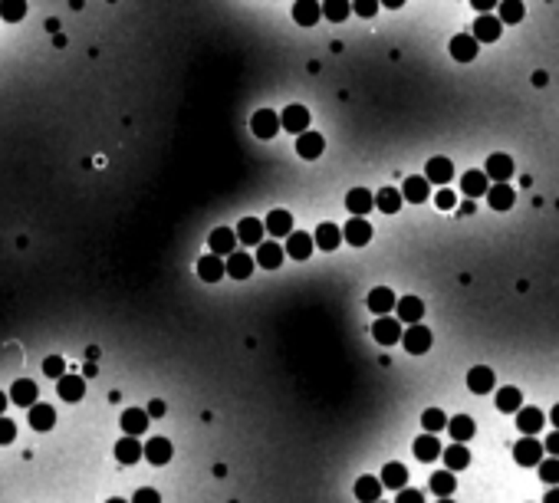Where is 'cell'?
<instances>
[{
    "instance_id": "37",
    "label": "cell",
    "mask_w": 559,
    "mask_h": 503,
    "mask_svg": "<svg viewBox=\"0 0 559 503\" xmlns=\"http://www.w3.org/2000/svg\"><path fill=\"white\" fill-rule=\"evenodd\" d=\"M382 477H359V480H355V497H359L362 503H372V500H379L382 497Z\"/></svg>"
},
{
    "instance_id": "41",
    "label": "cell",
    "mask_w": 559,
    "mask_h": 503,
    "mask_svg": "<svg viewBox=\"0 0 559 503\" xmlns=\"http://www.w3.org/2000/svg\"><path fill=\"white\" fill-rule=\"evenodd\" d=\"M382 484L389 487V490H401V487L408 484V467L405 464H385V471H382Z\"/></svg>"
},
{
    "instance_id": "39",
    "label": "cell",
    "mask_w": 559,
    "mask_h": 503,
    "mask_svg": "<svg viewBox=\"0 0 559 503\" xmlns=\"http://www.w3.org/2000/svg\"><path fill=\"white\" fill-rule=\"evenodd\" d=\"M497 408L503 411V415H510V411H520L523 408V391L513 389V385H503L500 391H497Z\"/></svg>"
},
{
    "instance_id": "2",
    "label": "cell",
    "mask_w": 559,
    "mask_h": 503,
    "mask_svg": "<svg viewBox=\"0 0 559 503\" xmlns=\"http://www.w3.org/2000/svg\"><path fill=\"white\" fill-rule=\"evenodd\" d=\"M401 345H405V352H411V355H425V352L431 349V329L421 323L408 326L405 336H401Z\"/></svg>"
},
{
    "instance_id": "59",
    "label": "cell",
    "mask_w": 559,
    "mask_h": 503,
    "mask_svg": "<svg viewBox=\"0 0 559 503\" xmlns=\"http://www.w3.org/2000/svg\"><path fill=\"white\" fill-rule=\"evenodd\" d=\"M550 418H553V425H556V427H559V405H556V408H553V411H550Z\"/></svg>"
},
{
    "instance_id": "34",
    "label": "cell",
    "mask_w": 559,
    "mask_h": 503,
    "mask_svg": "<svg viewBox=\"0 0 559 503\" xmlns=\"http://www.w3.org/2000/svg\"><path fill=\"white\" fill-rule=\"evenodd\" d=\"M313 240H316V247L319 250H336L342 244V227H336V224H319Z\"/></svg>"
},
{
    "instance_id": "1",
    "label": "cell",
    "mask_w": 559,
    "mask_h": 503,
    "mask_svg": "<svg viewBox=\"0 0 559 503\" xmlns=\"http://www.w3.org/2000/svg\"><path fill=\"white\" fill-rule=\"evenodd\" d=\"M543 451H546V447H543L540 441H533V434H526L523 441H517V447H513V461H517L520 467H540Z\"/></svg>"
},
{
    "instance_id": "14",
    "label": "cell",
    "mask_w": 559,
    "mask_h": 503,
    "mask_svg": "<svg viewBox=\"0 0 559 503\" xmlns=\"http://www.w3.org/2000/svg\"><path fill=\"white\" fill-rule=\"evenodd\" d=\"M145 457V447L135 441V434H129V437H122L119 444H115V461L119 464H125V467H132V464H139Z\"/></svg>"
},
{
    "instance_id": "29",
    "label": "cell",
    "mask_w": 559,
    "mask_h": 503,
    "mask_svg": "<svg viewBox=\"0 0 559 503\" xmlns=\"http://www.w3.org/2000/svg\"><path fill=\"white\" fill-rule=\"evenodd\" d=\"M10 401L20 405V408L37 405V385H33L30 379H17V381H13V389H10Z\"/></svg>"
},
{
    "instance_id": "30",
    "label": "cell",
    "mask_w": 559,
    "mask_h": 503,
    "mask_svg": "<svg viewBox=\"0 0 559 503\" xmlns=\"http://www.w3.org/2000/svg\"><path fill=\"white\" fill-rule=\"evenodd\" d=\"M399 319L401 323H408V326H415V323H421V316H425V303L418 300V296H405V300H399Z\"/></svg>"
},
{
    "instance_id": "35",
    "label": "cell",
    "mask_w": 559,
    "mask_h": 503,
    "mask_svg": "<svg viewBox=\"0 0 559 503\" xmlns=\"http://www.w3.org/2000/svg\"><path fill=\"white\" fill-rule=\"evenodd\" d=\"M487 201H490L493 211H510L513 201H517V194H513L510 184H490V191H487Z\"/></svg>"
},
{
    "instance_id": "45",
    "label": "cell",
    "mask_w": 559,
    "mask_h": 503,
    "mask_svg": "<svg viewBox=\"0 0 559 503\" xmlns=\"http://www.w3.org/2000/svg\"><path fill=\"white\" fill-rule=\"evenodd\" d=\"M497 17H500V23H520V20H523V4H520V0H503L500 7H497Z\"/></svg>"
},
{
    "instance_id": "52",
    "label": "cell",
    "mask_w": 559,
    "mask_h": 503,
    "mask_svg": "<svg viewBox=\"0 0 559 503\" xmlns=\"http://www.w3.org/2000/svg\"><path fill=\"white\" fill-rule=\"evenodd\" d=\"M395 503H425V494H421V490H408V487H401Z\"/></svg>"
},
{
    "instance_id": "51",
    "label": "cell",
    "mask_w": 559,
    "mask_h": 503,
    "mask_svg": "<svg viewBox=\"0 0 559 503\" xmlns=\"http://www.w3.org/2000/svg\"><path fill=\"white\" fill-rule=\"evenodd\" d=\"M435 204H437V208H441V211H451V208H454V204H457V198H454V191H447V188H441V191H437V198H435Z\"/></svg>"
},
{
    "instance_id": "57",
    "label": "cell",
    "mask_w": 559,
    "mask_h": 503,
    "mask_svg": "<svg viewBox=\"0 0 559 503\" xmlns=\"http://www.w3.org/2000/svg\"><path fill=\"white\" fill-rule=\"evenodd\" d=\"M546 503H559V490H550V494H546Z\"/></svg>"
},
{
    "instance_id": "6",
    "label": "cell",
    "mask_w": 559,
    "mask_h": 503,
    "mask_svg": "<svg viewBox=\"0 0 559 503\" xmlns=\"http://www.w3.org/2000/svg\"><path fill=\"white\" fill-rule=\"evenodd\" d=\"M250 129H254L257 138H273V135L283 129V122H280V115L276 112L260 109V112H254V119H250Z\"/></svg>"
},
{
    "instance_id": "9",
    "label": "cell",
    "mask_w": 559,
    "mask_h": 503,
    "mask_svg": "<svg viewBox=\"0 0 559 503\" xmlns=\"http://www.w3.org/2000/svg\"><path fill=\"white\" fill-rule=\"evenodd\" d=\"M451 57L457 59V63H471V59H477V49H481V43L474 40V33H457L454 40H451Z\"/></svg>"
},
{
    "instance_id": "19",
    "label": "cell",
    "mask_w": 559,
    "mask_h": 503,
    "mask_svg": "<svg viewBox=\"0 0 559 503\" xmlns=\"http://www.w3.org/2000/svg\"><path fill=\"white\" fill-rule=\"evenodd\" d=\"M224 273H228V264H224L218 254H208V256H201L198 260V276L204 280V283H218Z\"/></svg>"
},
{
    "instance_id": "27",
    "label": "cell",
    "mask_w": 559,
    "mask_h": 503,
    "mask_svg": "<svg viewBox=\"0 0 559 503\" xmlns=\"http://www.w3.org/2000/svg\"><path fill=\"white\" fill-rule=\"evenodd\" d=\"M543 411L540 408H520L517 411V427H520V434H540L543 431Z\"/></svg>"
},
{
    "instance_id": "24",
    "label": "cell",
    "mask_w": 559,
    "mask_h": 503,
    "mask_svg": "<svg viewBox=\"0 0 559 503\" xmlns=\"http://www.w3.org/2000/svg\"><path fill=\"white\" fill-rule=\"evenodd\" d=\"M313 247H316V240L310 234H303V230H293L286 237V254L293 256V260H306V256L313 254Z\"/></svg>"
},
{
    "instance_id": "38",
    "label": "cell",
    "mask_w": 559,
    "mask_h": 503,
    "mask_svg": "<svg viewBox=\"0 0 559 503\" xmlns=\"http://www.w3.org/2000/svg\"><path fill=\"white\" fill-rule=\"evenodd\" d=\"M319 17H322V7L313 4V0H300V4H293V20L300 23V27H313Z\"/></svg>"
},
{
    "instance_id": "32",
    "label": "cell",
    "mask_w": 559,
    "mask_h": 503,
    "mask_svg": "<svg viewBox=\"0 0 559 503\" xmlns=\"http://www.w3.org/2000/svg\"><path fill=\"white\" fill-rule=\"evenodd\" d=\"M441 457H445V464L451 467V471H464V467L471 464V451L464 447V441H454L451 447H445Z\"/></svg>"
},
{
    "instance_id": "44",
    "label": "cell",
    "mask_w": 559,
    "mask_h": 503,
    "mask_svg": "<svg viewBox=\"0 0 559 503\" xmlns=\"http://www.w3.org/2000/svg\"><path fill=\"white\" fill-rule=\"evenodd\" d=\"M0 17L7 20V23H20V20L27 17V4L23 0H0Z\"/></svg>"
},
{
    "instance_id": "25",
    "label": "cell",
    "mask_w": 559,
    "mask_h": 503,
    "mask_svg": "<svg viewBox=\"0 0 559 503\" xmlns=\"http://www.w3.org/2000/svg\"><path fill=\"white\" fill-rule=\"evenodd\" d=\"M286 250L280 247V244H273V240H264L260 247H257V264L264 266V270H276V266L283 264Z\"/></svg>"
},
{
    "instance_id": "17",
    "label": "cell",
    "mask_w": 559,
    "mask_h": 503,
    "mask_svg": "<svg viewBox=\"0 0 559 503\" xmlns=\"http://www.w3.org/2000/svg\"><path fill=\"white\" fill-rule=\"evenodd\" d=\"M264 220H257V218H244L237 224V240L240 244H247V247H260L264 244Z\"/></svg>"
},
{
    "instance_id": "10",
    "label": "cell",
    "mask_w": 559,
    "mask_h": 503,
    "mask_svg": "<svg viewBox=\"0 0 559 503\" xmlns=\"http://www.w3.org/2000/svg\"><path fill=\"white\" fill-rule=\"evenodd\" d=\"M322 152H326V138L319 132H303L296 138V155L306 158V162H316Z\"/></svg>"
},
{
    "instance_id": "48",
    "label": "cell",
    "mask_w": 559,
    "mask_h": 503,
    "mask_svg": "<svg viewBox=\"0 0 559 503\" xmlns=\"http://www.w3.org/2000/svg\"><path fill=\"white\" fill-rule=\"evenodd\" d=\"M43 375H47V379H63V375H66V359H63V355L43 359Z\"/></svg>"
},
{
    "instance_id": "5",
    "label": "cell",
    "mask_w": 559,
    "mask_h": 503,
    "mask_svg": "<svg viewBox=\"0 0 559 503\" xmlns=\"http://www.w3.org/2000/svg\"><path fill=\"white\" fill-rule=\"evenodd\" d=\"M401 198H405L408 204H425V201L431 198V181L421 178V174L405 178L401 181Z\"/></svg>"
},
{
    "instance_id": "3",
    "label": "cell",
    "mask_w": 559,
    "mask_h": 503,
    "mask_svg": "<svg viewBox=\"0 0 559 503\" xmlns=\"http://www.w3.org/2000/svg\"><path fill=\"white\" fill-rule=\"evenodd\" d=\"M280 122H283L286 132L300 138L303 132H310V109H306V105H286L283 115H280Z\"/></svg>"
},
{
    "instance_id": "54",
    "label": "cell",
    "mask_w": 559,
    "mask_h": 503,
    "mask_svg": "<svg viewBox=\"0 0 559 503\" xmlns=\"http://www.w3.org/2000/svg\"><path fill=\"white\" fill-rule=\"evenodd\" d=\"M493 7H500V4H497V0H474V10L481 13V17H483V13H490Z\"/></svg>"
},
{
    "instance_id": "42",
    "label": "cell",
    "mask_w": 559,
    "mask_h": 503,
    "mask_svg": "<svg viewBox=\"0 0 559 503\" xmlns=\"http://www.w3.org/2000/svg\"><path fill=\"white\" fill-rule=\"evenodd\" d=\"M401 194L395 188H382L379 194H375V208L382 211V214H399V208H401Z\"/></svg>"
},
{
    "instance_id": "31",
    "label": "cell",
    "mask_w": 559,
    "mask_h": 503,
    "mask_svg": "<svg viewBox=\"0 0 559 503\" xmlns=\"http://www.w3.org/2000/svg\"><path fill=\"white\" fill-rule=\"evenodd\" d=\"M254 264L257 260L250 254H230L228 256V276H234V280H250Z\"/></svg>"
},
{
    "instance_id": "7",
    "label": "cell",
    "mask_w": 559,
    "mask_h": 503,
    "mask_svg": "<svg viewBox=\"0 0 559 503\" xmlns=\"http://www.w3.org/2000/svg\"><path fill=\"white\" fill-rule=\"evenodd\" d=\"M208 247H211V254L230 256V254H234V247H237V230L214 227V230H211V237H208Z\"/></svg>"
},
{
    "instance_id": "11",
    "label": "cell",
    "mask_w": 559,
    "mask_h": 503,
    "mask_svg": "<svg viewBox=\"0 0 559 503\" xmlns=\"http://www.w3.org/2000/svg\"><path fill=\"white\" fill-rule=\"evenodd\" d=\"M483 171H487V178H490L493 184H507L513 174V158L510 155H490L487 165H483Z\"/></svg>"
},
{
    "instance_id": "18",
    "label": "cell",
    "mask_w": 559,
    "mask_h": 503,
    "mask_svg": "<svg viewBox=\"0 0 559 503\" xmlns=\"http://www.w3.org/2000/svg\"><path fill=\"white\" fill-rule=\"evenodd\" d=\"M451 174H454V162L445 158V155H435V158L428 162V168H425V178L431 181V184H447Z\"/></svg>"
},
{
    "instance_id": "47",
    "label": "cell",
    "mask_w": 559,
    "mask_h": 503,
    "mask_svg": "<svg viewBox=\"0 0 559 503\" xmlns=\"http://www.w3.org/2000/svg\"><path fill=\"white\" fill-rule=\"evenodd\" d=\"M421 425H425V431H431V434H435V431H445V427H447V415L441 408H428L425 415H421Z\"/></svg>"
},
{
    "instance_id": "33",
    "label": "cell",
    "mask_w": 559,
    "mask_h": 503,
    "mask_svg": "<svg viewBox=\"0 0 559 503\" xmlns=\"http://www.w3.org/2000/svg\"><path fill=\"white\" fill-rule=\"evenodd\" d=\"M431 490H435L437 497H441V500H447V497L454 494L457 490V480H454V471H451V467H445V471H437V474H431Z\"/></svg>"
},
{
    "instance_id": "55",
    "label": "cell",
    "mask_w": 559,
    "mask_h": 503,
    "mask_svg": "<svg viewBox=\"0 0 559 503\" xmlns=\"http://www.w3.org/2000/svg\"><path fill=\"white\" fill-rule=\"evenodd\" d=\"M543 447H546L550 454H556V457H559V427H556V431H553L550 437H546V444H543Z\"/></svg>"
},
{
    "instance_id": "12",
    "label": "cell",
    "mask_w": 559,
    "mask_h": 503,
    "mask_svg": "<svg viewBox=\"0 0 559 503\" xmlns=\"http://www.w3.org/2000/svg\"><path fill=\"white\" fill-rule=\"evenodd\" d=\"M264 227H266V234H273V237H290V234H293V214L283 208L270 211L264 220Z\"/></svg>"
},
{
    "instance_id": "15",
    "label": "cell",
    "mask_w": 559,
    "mask_h": 503,
    "mask_svg": "<svg viewBox=\"0 0 559 503\" xmlns=\"http://www.w3.org/2000/svg\"><path fill=\"white\" fill-rule=\"evenodd\" d=\"M461 188H464L467 198H483L490 191V178H487V171L471 168L467 174H461Z\"/></svg>"
},
{
    "instance_id": "22",
    "label": "cell",
    "mask_w": 559,
    "mask_h": 503,
    "mask_svg": "<svg viewBox=\"0 0 559 503\" xmlns=\"http://www.w3.org/2000/svg\"><path fill=\"white\" fill-rule=\"evenodd\" d=\"M57 391L63 401H79L86 395V375H63V379H57Z\"/></svg>"
},
{
    "instance_id": "50",
    "label": "cell",
    "mask_w": 559,
    "mask_h": 503,
    "mask_svg": "<svg viewBox=\"0 0 559 503\" xmlns=\"http://www.w3.org/2000/svg\"><path fill=\"white\" fill-rule=\"evenodd\" d=\"M352 13H359V17H375V13H379V0H355V4H352Z\"/></svg>"
},
{
    "instance_id": "8",
    "label": "cell",
    "mask_w": 559,
    "mask_h": 503,
    "mask_svg": "<svg viewBox=\"0 0 559 503\" xmlns=\"http://www.w3.org/2000/svg\"><path fill=\"white\" fill-rule=\"evenodd\" d=\"M342 237H346V244H352V247H365L372 240V224L365 218H352L346 220V227H342Z\"/></svg>"
},
{
    "instance_id": "36",
    "label": "cell",
    "mask_w": 559,
    "mask_h": 503,
    "mask_svg": "<svg viewBox=\"0 0 559 503\" xmlns=\"http://www.w3.org/2000/svg\"><path fill=\"white\" fill-rule=\"evenodd\" d=\"M447 431H451L454 441H471V437L477 434V425L471 415H454V418L447 421Z\"/></svg>"
},
{
    "instance_id": "23",
    "label": "cell",
    "mask_w": 559,
    "mask_h": 503,
    "mask_svg": "<svg viewBox=\"0 0 559 503\" xmlns=\"http://www.w3.org/2000/svg\"><path fill=\"white\" fill-rule=\"evenodd\" d=\"M148 418H152V415H148V408H125L122 411V431L125 434H145V431H148Z\"/></svg>"
},
{
    "instance_id": "43",
    "label": "cell",
    "mask_w": 559,
    "mask_h": 503,
    "mask_svg": "<svg viewBox=\"0 0 559 503\" xmlns=\"http://www.w3.org/2000/svg\"><path fill=\"white\" fill-rule=\"evenodd\" d=\"M349 13H352L349 0H326V4H322V17L332 20V23H342Z\"/></svg>"
},
{
    "instance_id": "21",
    "label": "cell",
    "mask_w": 559,
    "mask_h": 503,
    "mask_svg": "<svg viewBox=\"0 0 559 503\" xmlns=\"http://www.w3.org/2000/svg\"><path fill=\"white\" fill-rule=\"evenodd\" d=\"M171 441L168 437H148V444H145V457H148V464L155 467H165L171 461Z\"/></svg>"
},
{
    "instance_id": "40",
    "label": "cell",
    "mask_w": 559,
    "mask_h": 503,
    "mask_svg": "<svg viewBox=\"0 0 559 503\" xmlns=\"http://www.w3.org/2000/svg\"><path fill=\"white\" fill-rule=\"evenodd\" d=\"M415 457H418V461H435V457H441V441H437L431 431L421 434L415 441Z\"/></svg>"
},
{
    "instance_id": "56",
    "label": "cell",
    "mask_w": 559,
    "mask_h": 503,
    "mask_svg": "<svg viewBox=\"0 0 559 503\" xmlns=\"http://www.w3.org/2000/svg\"><path fill=\"white\" fill-rule=\"evenodd\" d=\"M165 401H152V405H148V415H152V418H161V415H165Z\"/></svg>"
},
{
    "instance_id": "53",
    "label": "cell",
    "mask_w": 559,
    "mask_h": 503,
    "mask_svg": "<svg viewBox=\"0 0 559 503\" xmlns=\"http://www.w3.org/2000/svg\"><path fill=\"white\" fill-rule=\"evenodd\" d=\"M161 497H158V490H152V487H145V490H139L135 494V500L132 503H158Z\"/></svg>"
},
{
    "instance_id": "4",
    "label": "cell",
    "mask_w": 559,
    "mask_h": 503,
    "mask_svg": "<svg viewBox=\"0 0 559 503\" xmlns=\"http://www.w3.org/2000/svg\"><path fill=\"white\" fill-rule=\"evenodd\" d=\"M401 336H405L401 333V319H395V316H379V323L372 326V339L379 345H395Z\"/></svg>"
},
{
    "instance_id": "28",
    "label": "cell",
    "mask_w": 559,
    "mask_h": 503,
    "mask_svg": "<svg viewBox=\"0 0 559 503\" xmlns=\"http://www.w3.org/2000/svg\"><path fill=\"white\" fill-rule=\"evenodd\" d=\"M346 208H349L355 218H362V214H369V211L375 208V198H372V191H365V188H352L349 194H346Z\"/></svg>"
},
{
    "instance_id": "20",
    "label": "cell",
    "mask_w": 559,
    "mask_h": 503,
    "mask_svg": "<svg viewBox=\"0 0 559 503\" xmlns=\"http://www.w3.org/2000/svg\"><path fill=\"white\" fill-rule=\"evenodd\" d=\"M365 303H369V309H372V313L389 316L392 309L399 306V300H395V293H392L389 286H375V290H372V293H369V300H365Z\"/></svg>"
},
{
    "instance_id": "46",
    "label": "cell",
    "mask_w": 559,
    "mask_h": 503,
    "mask_svg": "<svg viewBox=\"0 0 559 503\" xmlns=\"http://www.w3.org/2000/svg\"><path fill=\"white\" fill-rule=\"evenodd\" d=\"M540 480H543V484L559 487V457L556 454H550V457H543V461H540Z\"/></svg>"
},
{
    "instance_id": "58",
    "label": "cell",
    "mask_w": 559,
    "mask_h": 503,
    "mask_svg": "<svg viewBox=\"0 0 559 503\" xmlns=\"http://www.w3.org/2000/svg\"><path fill=\"white\" fill-rule=\"evenodd\" d=\"M7 401H10V398H7V395H4V391H0V415L7 411Z\"/></svg>"
},
{
    "instance_id": "13",
    "label": "cell",
    "mask_w": 559,
    "mask_h": 503,
    "mask_svg": "<svg viewBox=\"0 0 559 503\" xmlns=\"http://www.w3.org/2000/svg\"><path fill=\"white\" fill-rule=\"evenodd\" d=\"M493 385H497V375L487 365H474V369L467 372V389L474 391V395H487V391H493Z\"/></svg>"
},
{
    "instance_id": "49",
    "label": "cell",
    "mask_w": 559,
    "mask_h": 503,
    "mask_svg": "<svg viewBox=\"0 0 559 503\" xmlns=\"http://www.w3.org/2000/svg\"><path fill=\"white\" fill-rule=\"evenodd\" d=\"M13 441H17V425L0 415V444H13Z\"/></svg>"
},
{
    "instance_id": "26",
    "label": "cell",
    "mask_w": 559,
    "mask_h": 503,
    "mask_svg": "<svg viewBox=\"0 0 559 503\" xmlns=\"http://www.w3.org/2000/svg\"><path fill=\"white\" fill-rule=\"evenodd\" d=\"M30 425H33V431H49V427L57 425V411H53V405H47V401L30 405Z\"/></svg>"
},
{
    "instance_id": "16",
    "label": "cell",
    "mask_w": 559,
    "mask_h": 503,
    "mask_svg": "<svg viewBox=\"0 0 559 503\" xmlns=\"http://www.w3.org/2000/svg\"><path fill=\"white\" fill-rule=\"evenodd\" d=\"M500 30H503V23H500V17H493V13H483V17L474 20V40L477 43H493V40L500 37Z\"/></svg>"
}]
</instances>
